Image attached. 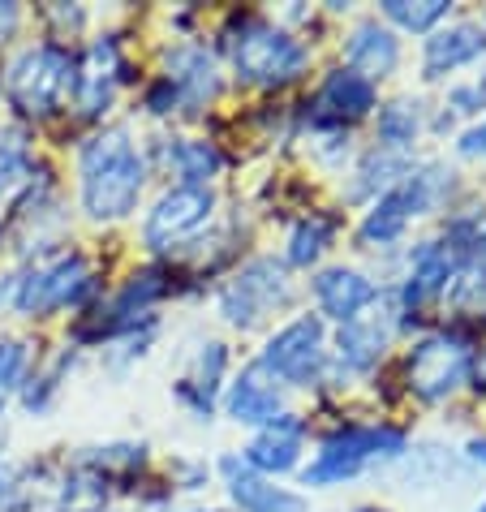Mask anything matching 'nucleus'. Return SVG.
Segmentation results:
<instances>
[{
	"mask_svg": "<svg viewBox=\"0 0 486 512\" xmlns=\"http://www.w3.org/2000/svg\"><path fill=\"white\" fill-rule=\"evenodd\" d=\"M78 186L82 211L99 224L125 220L147 190V160L125 125H108L78 151Z\"/></svg>",
	"mask_w": 486,
	"mask_h": 512,
	"instance_id": "nucleus-1",
	"label": "nucleus"
},
{
	"mask_svg": "<svg viewBox=\"0 0 486 512\" xmlns=\"http://www.w3.org/2000/svg\"><path fill=\"white\" fill-rule=\"evenodd\" d=\"M405 448H409V439L396 426H345V431L323 439L319 457L302 469V478H306V487H332V482L357 478L370 465L400 461Z\"/></svg>",
	"mask_w": 486,
	"mask_h": 512,
	"instance_id": "nucleus-2",
	"label": "nucleus"
},
{
	"mask_svg": "<svg viewBox=\"0 0 486 512\" xmlns=\"http://www.w3.org/2000/svg\"><path fill=\"white\" fill-rule=\"evenodd\" d=\"M233 65H237V78L254 82V87H284V82L306 74L310 48L302 39H293L284 26L250 18L233 39Z\"/></svg>",
	"mask_w": 486,
	"mask_h": 512,
	"instance_id": "nucleus-3",
	"label": "nucleus"
},
{
	"mask_svg": "<svg viewBox=\"0 0 486 512\" xmlns=\"http://www.w3.org/2000/svg\"><path fill=\"white\" fill-rule=\"evenodd\" d=\"M74 78H78V65L65 48L35 44V48H22L13 56V65L5 74V91L26 117H48V112L74 91Z\"/></svg>",
	"mask_w": 486,
	"mask_h": 512,
	"instance_id": "nucleus-4",
	"label": "nucleus"
},
{
	"mask_svg": "<svg viewBox=\"0 0 486 512\" xmlns=\"http://www.w3.org/2000/svg\"><path fill=\"white\" fill-rule=\"evenodd\" d=\"M91 289V263L82 254H56V259L31 267L22 280H13V310L26 319H48L65 306L87 302Z\"/></svg>",
	"mask_w": 486,
	"mask_h": 512,
	"instance_id": "nucleus-5",
	"label": "nucleus"
},
{
	"mask_svg": "<svg viewBox=\"0 0 486 512\" xmlns=\"http://www.w3.org/2000/svg\"><path fill=\"white\" fill-rule=\"evenodd\" d=\"M469 375H474V349H469V340L448 332L418 340L405 358V388L426 405L448 401L452 392H461Z\"/></svg>",
	"mask_w": 486,
	"mask_h": 512,
	"instance_id": "nucleus-6",
	"label": "nucleus"
},
{
	"mask_svg": "<svg viewBox=\"0 0 486 512\" xmlns=\"http://www.w3.org/2000/svg\"><path fill=\"white\" fill-rule=\"evenodd\" d=\"M327 362V327L319 315H297L293 323H284L276 336H267V345L259 353V371L267 379H280L289 388H310L319 379Z\"/></svg>",
	"mask_w": 486,
	"mask_h": 512,
	"instance_id": "nucleus-7",
	"label": "nucleus"
},
{
	"mask_svg": "<svg viewBox=\"0 0 486 512\" xmlns=\"http://www.w3.org/2000/svg\"><path fill=\"white\" fill-rule=\"evenodd\" d=\"M293 302V280L276 259H254L241 267L237 280H228L220 289V315L233 327H259L267 315H276Z\"/></svg>",
	"mask_w": 486,
	"mask_h": 512,
	"instance_id": "nucleus-8",
	"label": "nucleus"
},
{
	"mask_svg": "<svg viewBox=\"0 0 486 512\" xmlns=\"http://www.w3.org/2000/svg\"><path fill=\"white\" fill-rule=\"evenodd\" d=\"M216 216V194L211 186H173L155 198V207L147 211V220H142V241H147L151 250H168L177 246V241L194 237L203 224Z\"/></svg>",
	"mask_w": 486,
	"mask_h": 512,
	"instance_id": "nucleus-9",
	"label": "nucleus"
},
{
	"mask_svg": "<svg viewBox=\"0 0 486 512\" xmlns=\"http://www.w3.org/2000/svg\"><path fill=\"white\" fill-rule=\"evenodd\" d=\"M220 474L228 482V500H233L237 512H306V495H297L289 487H276L271 478L254 474L246 461L237 457H224L220 461Z\"/></svg>",
	"mask_w": 486,
	"mask_h": 512,
	"instance_id": "nucleus-10",
	"label": "nucleus"
},
{
	"mask_svg": "<svg viewBox=\"0 0 486 512\" xmlns=\"http://www.w3.org/2000/svg\"><path fill=\"white\" fill-rule=\"evenodd\" d=\"M310 289H314L319 310L327 319H336L340 327L362 319V310L379 302V284L362 272H353V267H327V272L310 280Z\"/></svg>",
	"mask_w": 486,
	"mask_h": 512,
	"instance_id": "nucleus-11",
	"label": "nucleus"
},
{
	"mask_svg": "<svg viewBox=\"0 0 486 512\" xmlns=\"http://www.w3.org/2000/svg\"><path fill=\"white\" fill-rule=\"evenodd\" d=\"M224 414L237 426H271L284 414V392L276 388V379H267L259 366H246L224 392Z\"/></svg>",
	"mask_w": 486,
	"mask_h": 512,
	"instance_id": "nucleus-12",
	"label": "nucleus"
},
{
	"mask_svg": "<svg viewBox=\"0 0 486 512\" xmlns=\"http://www.w3.org/2000/svg\"><path fill=\"white\" fill-rule=\"evenodd\" d=\"M246 465L263 478L289 474L302 465V422H297V414H280L271 426H263L246 448Z\"/></svg>",
	"mask_w": 486,
	"mask_h": 512,
	"instance_id": "nucleus-13",
	"label": "nucleus"
},
{
	"mask_svg": "<svg viewBox=\"0 0 486 512\" xmlns=\"http://www.w3.org/2000/svg\"><path fill=\"white\" fill-rule=\"evenodd\" d=\"M117 78H121V48H117V39H95L91 52H87V61H82V74L74 78L78 108L87 112V117H99V112L112 104Z\"/></svg>",
	"mask_w": 486,
	"mask_h": 512,
	"instance_id": "nucleus-14",
	"label": "nucleus"
},
{
	"mask_svg": "<svg viewBox=\"0 0 486 512\" xmlns=\"http://www.w3.org/2000/svg\"><path fill=\"white\" fill-rule=\"evenodd\" d=\"M164 78L173 82L177 95L190 108H207L211 99L220 95V69H216V61H211V56L198 44H181V48L168 52Z\"/></svg>",
	"mask_w": 486,
	"mask_h": 512,
	"instance_id": "nucleus-15",
	"label": "nucleus"
},
{
	"mask_svg": "<svg viewBox=\"0 0 486 512\" xmlns=\"http://www.w3.org/2000/svg\"><path fill=\"white\" fill-rule=\"evenodd\" d=\"M482 52H486V31L482 26L456 22V26H443V31H431L426 52H422V69H426V78H443V74H452V69L478 61Z\"/></svg>",
	"mask_w": 486,
	"mask_h": 512,
	"instance_id": "nucleus-16",
	"label": "nucleus"
},
{
	"mask_svg": "<svg viewBox=\"0 0 486 512\" xmlns=\"http://www.w3.org/2000/svg\"><path fill=\"white\" fill-rule=\"evenodd\" d=\"M396 319H400V310H396V315L353 319V323L340 327V336H336V358H340V366H349V371L366 375L370 366L383 358V345H388V336L396 332Z\"/></svg>",
	"mask_w": 486,
	"mask_h": 512,
	"instance_id": "nucleus-17",
	"label": "nucleus"
},
{
	"mask_svg": "<svg viewBox=\"0 0 486 512\" xmlns=\"http://www.w3.org/2000/svg\"><path fill=\"white\" fill-rule=\"evenodd\" d=\"M345 61H349L353 74H362L370 82H375V78H392L396 65H400V44H396V35L388 31V26L362 22L349 35V44H345Z\"/></svg>",
	"mask_w": 486,
	"mask_h": 512,
	"instance_id": "nucleus-18",
	"label": "nucleus"
},
{
	"mask_svg": "<svg viewBox=\"0 0 486 512\" xmlns=\"http://www.w3.org/2000/svg\"><path fill=\"white\" fill-rule=\"evenodd\" d=\"M375 99L379 95H375V82L370 78L353 74V69H332L319 91V108H332L336 121H357L375 108Z\"/></svg>",
	"mask_w": 486,
	"mask_h": 512,
	"instance_id": "nucleus-19",
	"label": "nucleus"
},
{
	"mask_svg": "<svg viewBox=\"0 0 486 512\" xmlns=\"http://www.w3.org/2000/svg\"><path fill=\"white\" fill-rule=\"evenodd\" d=\"M168 168L185 177V186H207L224 168V155L207 138H173L168 142Z\"/></svg>",
	"mask_w": 486,
	"mask_h": 512,
	"instance_id": "nucleus-20",
	"label": "nucleus"
},
{
	"mask_svg": "<svg viewBox=\"0 0 486 512\" xmlns=\"http://www.w3.org/2000/svg\"><path fill=\"white\" fill-rule=\"evenodd\" d=\"M422 130V112L413 99H392L388 108H379V151H409L413 138Z\"/></svg>",
	"mask_w": 486,
	"mask_h": 512,
	"instance_id": "nucleus-21",
	"label": "nucleus"
},
{
	"mask_svg": "<svg viewBox=\"0 0 486 512\" xmlns=\"http://www.w3.org/2000/svg\"><path fill=\"white\" fill-rule=\"evenodd\" d=\"M332 220H323V216H310L302 220L297 229L289 233V263L293 267H310V263H319L323 259V250L332 246Z\"/></svg>",
	"mask_w": 486,
	"mask_h": 512,
	"instance_id": "nucleus-22",
	"label": "nucleus"
},
{
	"mask_svg": "<svg viewBox=\"0 0 486 512\" xmlns=\"http://www.w3.org/2000/svg\"><path fill=\"white\" fill-rule=\"evenodd\" d=\"M26 371H31V345L18 340V336H5L0 340V414L9 409L13 392L22 388Z\"/></svg>",
	"mask_w": 486,
	"mask_h": 512,
	"instance_id": "nucleus-23",
	"label": "nucleus"
},
{
	"mask_svg": "<svg viewBox=\"0 0 486 512\" xmlns=\"http://www.w3.org/2000/svg\"><path fill=\"white\" fill-rule=\"evenodd\" d=\"M448 0H422V5H409V0H388L383 5V18H392L405 31H435V26L448 18Z\"/></svg>",
	"mask_w": 486,
	"mask_h": 512,
	"instance_id": "nucleus-24",
	"label": "nucleus"
},
{
	"mask_svg": "<svg viewBox=\"0 0 486 512\" xmlns=\"http://www.w3.org/2000/svg\"><path fill=\"white\" fill-rule=\"evenodd\" d=\"M31 168V151H26L22 134H0V194H9Z\"/></svg>",
	"mask_w": 486,
	"mask_h": 512,
	"instance_id": "nucleus-25",
	"label": "nucleus"
},
{
	"mask_svg": "<svg viewBox=\"0 0 486 512\" xmlns=\"http://www.w3.org/2000/svg\"><path fill=\"white\" fill-rule=\"evenodd\" d=\"M181 104V95H177V87H173V82H168V78H160V82H155V87L147 91V108L155 112V117H164V112H173Z\"/></svg>",
	"mask_w": 486,
	"mask_h": 512,
	"instance_id": "nucleus-26",
	"label": "nucleus"
},
{
	"mask_svg": "<svg viewBox=\"0 0 486 512\" xmlns=\"http://www.w3.org/2000/svg\"><path fill=\"white\" fill-rule=\"evenodd\" d=\"M456 151H461L465 160H478V155H486V121L474 125V130H465L461 142H456Z\"/></svg>",
	"mask_w": 486,
	"mask_h": 512,
	"instance_id": "nucleus-27",
	"label": "nucleus"
},
{
	"mask_svg": "<svg viewBox=\"0 0 486 512\" xmlns=\"http://www.w3.org/2000/svg\"><path fill=\"white\" fill-rule=\"evenodd\" d=\"M18 22H22V13H18V5H0V44L18 31Z\"/></svg>",
	"mask_w": 486,
	"mask_h": 512,
	"instance_id": "nucleus-28",
	"label": "nucleus"
},
{
	"mask_svg": "<svg viewBox=\"0 0 486 512\" xmlns=\"http://www.w3.org/2000/svg\"><path fill=\"white\" fill-rule=\"evenodd\" d=\"M469 461H474V465H482L486 469V439H469Z\"/></svg>",
	"mask_w": 486,
	"mask_h": 512,
	"instance_id": "nucleus-29",
	"label": "nucleus"
},
{
	"mask_svg": "<svg viewBox=\"0 0 486 512\" xmlns=\"http://www.w3.org/2000/svg\"><path fill=\"white\" fill-rule=\"evenodd\" d=\"M474 379H478V383H474V388L482 392V388H486V358H482V362H474Z\"/></svg>",
	"mask_w": 486,
	"mask_h": 512,
	"instance_id": "nucleus-30",
	"label": "nucleus"
},
{
	"mask_svg": "<svg viewBox=\"0 0 486 512\" xmlns=\"http://www.w3.org/2000/svg\"><path fill=\"white\" fill-rule=\"evenodd\" d=\"M357 512H383V508H357Z\"/></svg>",
	"mask_w": 486,
	"mask_h": 512,
	"instance_id": "nucleus-31",
	"label": "nucleus"
},
{
	"mask_svg": "<svg viewBox=\"0 0 486 512\" xmlns=\"http://www.w3.org/2000/svg\"><path fill=\"white\" fill-rule=\"evenodd\" d=\"M478 512H486V504H478Z\"/></svg>",
	"mask_w": 486,
	"mask_h": 512,
	"instance_id": "nucleus-32",
	"label": "nucleus"
}]
</instances>
